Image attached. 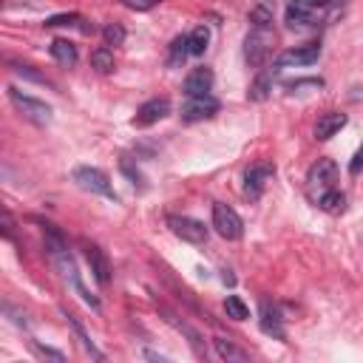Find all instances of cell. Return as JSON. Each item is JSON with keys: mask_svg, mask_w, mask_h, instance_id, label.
<instances>
[{"mask_svg": "<svg viewBox=\"0 0 363 363\" xmlns=\"http://www.w3.org/2000/svg\"><path fill=\"white\" fill-rule=\"evenodd\" d=\"M272 43H275V31L272 26H250V34L244 40V60L250 68H261L267 62V57L272 54Z\"/></svg>", "mask_w": 363, "mask_h": 363, "instance_id": "cell-1", "label": "cell"}, {"mask_svg": "<svg viewBox=\"0 0 363 363\" xmlns=\"http://www.w3.org/2000/svg\"><path fill=\"white\" fill-rule=\"evenodd\" d=\"M335 182H337V164L335 159H318L309 170H306V196L318 204V199L329 190H335Z\"/></svg>", "mask_w": 363, "mask_h": 363, "instance_id": "cell-2", "label": "cell"}, {"mask_svg": "<svg viewBox=\"0 0 363 363\" xmlns=\"http://www.w3.org/2000/svg\"><path fill=\"white\" fill-rule=\"evenodd\" d=\"M9 99H11V105H14L31 125L45 128V125L51 122V105H45L43 99H37V96H31V94H23V91L14 88V85H9Z\"/></svg>", "mask_w": 363, "mask_h": 363, "instance_id": "cell-3", "label": "cell"}, {"mask_svg": "<svg viewBox=\"0 0 363 363\" xmlns=\"http://www.w3.org/2000/svg\"><path fill=\"white\" fill-rule=\"evenodd\" d=\"M74 182H77L82 190L94 193V196H105V199L116 201V190H113L111 179H108V176H105L99 167H88V164L74 167Z\"/></svg>", "mask_w": 363, "mask_h": 363, "instance_id": "cell-4", "label": "cell"}, {"mask_svg": "<svg viewBox=\"0 0 363 363\" xmlns=\"http://www.w3.org/2000/svg\"><path fill=\"white\" fill-rule=\"evenodd\" d=\"M213 227H216V233H218L221 238H227V241H238L241 233H244L241 216H238L233 207L221 204V201L213 204Z\"/></svg>", "mask_w": 363, "mask_h": 363, "instance_id": "cell-5", "label": "cell"}, {"mask_svg": "<svg viewBox=\"0 0 363 363\" xmlns=\"http://www.w3.org/2000/svg\"><path fill=\"white\" fill-rule=\"evenodd\" d=\"M272 176H275V164L272 162H255V164H250L247 173H244V196L250 201H258L264 196V187H267V182Z\"/></svg>", "mask_w": 363, "mask_h": 363, "instance_id": "cell-6", "label": "cell"}, {"mask_svg": "<svg viewBox=\"0 0 363 363\" xmlns=\"http://www.w3.org/2000/svg\"><path fill=\"white\" fill-rule=\"evenodd\" d=\"M167 227H170V233H173L176 238L187 241V244H204V241H207V227H204L201 221L190 218V216H176V213H170V216H167Z\"/></svg>", "mask_w": 363, "mask_h": 363, "instance_id": "cell-7", "label": "cell"}, {"mask_svg": "<svg viewBox=\"0 0 363 363\" xmlns=\"http://www.w3.org/2000/svg\"><path fill=\"white\" fill-rule=\"evenodd\" d=\"M221 108V102L213 96V94H204V96H187L184 105H182V122H201V119H210L216 116Z\"/></svg>", "mask_w": 363, "mask_h": 363, "instance_id": "cell-8", "label": "cell"}, {"mask_svg": "<svg viewBox=\"0 0 363 363\" xmlns=\"http://www.w3.org/2000/svg\"><path fill=\"white\" fill-rule=\"evenodd\" d=\"M170 113V99L167 96H153V99H147L145 105H139V111H136V116L130 119V125L133 128H150V125H156L159 119H164Z\"/></svg>", "mask_w": 363, "mask_h": 363, "instance_id": "cell-9", "label": "cell"}, {"mask_svg": "<svg viewBox=\"0 0 363 363\" xmlns=\"http://www.w3.org/2000/svg\"><path fill=\"white\" fill-rule=\"evenodd\" d=\"M318 57H320V43H306V45H295V48H286V51H281L278 54V65L281 68H301V65H312V62H318Z\"/></svg>", "mask_w": 363, "mask_h": 363, "instance_id": "cell-10", "label": "cell"}, {"mask_svg": "<svg viewBox=\"0 0 363 363\" xmlns=\"http://www.w3.org/2000/svg\"><path fill=\"white\" fill-rule=\"evenodd\" d=\"M82 252H85V261L91 267V275L96 278V284L105 286L111 281V261H108L105 250L99 244H94V241H82Z\"/></svg>", "mask_w": 363, "mask_h": 363, "instance_id": "cell-11", "label": "cell"}, {"mask_svg": "<svg viewBox=\"0 0 363 363\" xmlns=\"http://www.w3.org/2000/svg\"><path fill=\"white\" fill-rule=\"evenodd\" d=\"M320 17V9H315V3L312 0H292L289 6H286V23L295 28H303V26H312L315 20Z\"/></svg>", "mask_w": 363, "mask_h": 363, "instance_id": "cell-12", "label": "cell"}, {"mask_svg": "<svg viewBox=\"0 0 363 363\" xmlns=\"http://www.w3.org/2000/svg\"><path fill=\"white\" fill-rule=\"evenodd\" d=\"M213 71L207 65H199L193 68L187 77H184V96H204L213 91Z\"/></svg>", "mask_w": 363, "mask_h": 363, "instance_id": "cell-13", "label": "cell"}, {"mask_svg": "<svg viewBox=\"0 0 363 363\" xmlns=\"http://www.w3.org/2000/svg\"><path fill=\"white\" fill-rule=\"evenodd\" d=\"M278 62L275 65H264L261 71H258V77L252 79V85H250V91H247V96L252 99V102H264L267 96H269V91H272V82H275V74H278Z\"/></svg>", "mask_w": 363, "mask_h": 363, "instance_id": "cell-14", "label": "cell"}, {"mask_svg": "<svg viewBox=\"0 0 363 363\" xmlns=\"http://www.w3.org/2000/svg\"><path fill=\"white\" fill-rule=\"evenodd\" d=\"M261 329H264V335H272V337H284V315H281V309L275 306V303H269V301H264L261 303Z\"/></svg>", "mask_w": 363, "mask_h": 363, "instance_id": "cell-15", "label": "cell"}, {"mask_svg": "<svg viewBox=\"0 0 363 363\" xmlns=\"http://www.w3.org/2000/svg\"><path fill=\"white\" fill-rule=\"evenodd\" d=\"M346 113H340V111H329V113H323L318 122H315V139H332L340 128H346Z\"/></svg>", "mask_w": 363, "mask_h": 363, "instance_id": "cell-16", "label": "cell"}, {"mask_svg": "<svg viewBox=\"0 0 363 363\" xmlns=\"http://www.w3.org/2000/svg\"><path fill=\"white\" fill-rule=\"evenodd\" d=\"M213 349H216V354H218L221 360H227V363H244V360H250V352L241 349V346H235V343L227 340V337H213Z\"/></svg>", "mask_w": 363, "mask_h": 363, "instance_id": "cell-17", "label": "cell"}, {"mask_svg": "<svg viewBox=\"0 0 363 363\" xmlns=\"http://www.w3.org/2000/svg\"><path fill=\"white\" fill-rule=\"evenodd\" d=\"M51 57H54L60 65H65V68L77 65V60H79V54H77V45H74L71 40H62V37L51 43Z\"/></svg>", "mask_w": 363, "mask_h": 363, "instance_id": "cell-18", "label": "cell"}, {"mask_svg": "<svg viewBox=\"0 0 363 363\" xmlns=\"http://www.w3.org/2000/svg\"><path fill=\"white\" fill-rule=\"evenodd\" d=\"M65 318H68V326L74 329V335L79 337V343H82V349H85V352H88V354H91L94 360H105V354H102V352H99V349L94 346V340L88 337V332H85V326L79 323V318H77V315H71V312H65Z\"/></svg>", "mask_w": 363, "mask_h": 363, "instance_id": "cell-19", "label": "cell"}, {"mask_svg": "<svg viewBox=\"0 0 363 363\" xmlns=\"http://www.w3.org/2000/svg\"><path fill=\"white\" fill-rule=\"evenodd\" d=\"M164 318H167V323H173V326H176V329H179L182 335H187V337H190V346H193V352H196V354L201 357V354H204V346H201V335H199V332H196V329H193L190 323L179 320V318H176L173 312H167V309H164Z\"/></svg>", "mask_w": 363, "mask_h": 363, "instance_id": "cell-20", "label": "cell"}, {"mask_svg": "<svg viewBox=\"0 0 363 363\" xmlns=\"http://www.w3.org/2000/svg\"><path fill=\"white\" fill-rule=\"evenodd\" d=\"M91 68L99 74H111L113 71V51L108 45H99L91 51Z\"/></svg>", "mask_w": 363, "mask_h": 363, "instance_id": "cell-21", "label": "cell"}, {"mask_svg": "<svg viewBox=\"0 0 363 363\" xmlns=\"http://www.w3.org/2000/svg\"><path fill=\"white\" fill-rule=\"evenodd\" d=\"M187 40H190V54H193V57H201V54L207 51V45H210V28H207V26H196V28L187 34Z\"/></svg>", "mask_w": 363, "mask_h": 363, "instance_id": "cell-22", "label": "cell"}, {"mask_svg": "<svg viewBox=\"0 0 363 363\" xmlns=\"http://www.w3.org/2000/svg\"><path fill=\"white\" fill-rule=\"evenodd\" d=\"M187 54H190V40H187V34L173 37V43H170V54H167V65H182Z\"/></svg>", "mask_w": 363, "mask_h": 363, "instance_id": "cell-23", "label": "cell"}, {"mask_svg": "<svg viewBox=\"0 0 363 363\" xmlns=\"http://www.w3.org/2000/svg\"><path fill=\"white\" fill-rule=\"evenodd\" d=\"M318 207L326 210V213H343V207H346V196L335 187V190H329V193H323V196L318 199Z\"/></svg>", "mask_w": 363, "mask_h": 363, "instance_id": "cell-24", "label": "cell"}, {"mask_svg": "<svg viewBox=\"0 0 363 363\" xmlns=\"http://www.w3.org/2000/svg\"><path fill=\"white\" fill-rule=\"evenodd\" d=\"M224 312H227V318H233V320H247V318H250V309H247V303H244L238 295H227Z\"/></svg>", "mask_w": 363, "mask_h": 363, "instance_id": "cell-25", "label": "cell"}, {"mask_svg": "<svg viewBox=\"0 0 363 363\" xmlns=\"http://www.w3.org/2000/svg\"><path fill=\"white\" fill-rule=\"evenodd\" d=\"M82 23H85V20H82L77 11H68V14H54V17H48V20H45V26H48V28H57V26H79L82 31H91V28H88V26H82Z\"/></svg>", "mask_w": 363, "mask_h": 363, "instance_id": "cell-26", "label": "cell"}, {"mask_svg": "<svg viewBox=\"0 0 363 363\" xmlns=\"http://www.w3.org/2000/svg\"><path fill=\"white\" fill-rule=\"evenodd\" d=\"M250 23L252 26H272V6L269 3H258L250 9Z\"/></svg>", "mask_w": 363, "mask_h": 363, "instance_id": "cell-27", "label": "cell"}, {"mask_svg": "<svg viewBox=\"0 0 363 363\" xmlns=\"http://www.w3.org/2000/svg\"><path fill=\"white\" fill-rule=\"evenodd\" d=\"M102 37H105V45H122L125 43V28L119 23H108L102 28Z\"/></svg>", "mask_w": 363, "mask_h": 363, "instance_id": "cell-28", "label": "cell"}, {"mask_svg": "<svg viewBox=\"0 0 363 363\" xmlns=\"http://www.w3.org/2000/svg\"><path fill=\"white\" fill-rule=\"evenodd\" d=\"M31 352H34L37 357H48V360H57V363H62V360H65V354H62V352H57V349H51V346H40L37 340H31Z\"/></svg>", "mask_w": 363, "mask_h": 363, "instance_id": "cell-29", "label": "cell"}, {"mask_svg": "<svg viewBox=\"0 0 363 363\" xmlns=\"http://www.w3.org/2000/svg\"><path fill=\"white\" fill-rule=\"evenodd\" d=\"M116 3H122V6L130 9V11H150V9H156L162 0H116Z\"/></svg>", "mask_w": 363, "mask_h": 363, "instance_id": "cell-30", "label": "cell"}, {"mask_svg": "<svg viewBox=\"0 0 363 363\" xmlns=\"http://www.w3.org/2000/svg\"><path fill=\"white\" fill-rule=\"evenodd\" d=\"M11 71L20 74V77H28V79H34V82H48L43 74H37L31 65H23V62H11Z\"/></svg>", "mask_w": 363, "mask_h": 363, "instance_id": "cell-31", "label": "cell"}, {"mask_svg": "<svg viewBox=\"0 0 363 363\" xmlns=\"http://www.w3.org/2000/svg\"><path fill=\"white\" fill-rule=\"evenodd\" d=\"M363 170V142H360V147H357V153H354V159L349 162V173L352 176H357Z\"/></svg>", "mask_w": 363, "mask_h": 363, "instance_id": "cell-32", "label": "cell"}]
</instances>
